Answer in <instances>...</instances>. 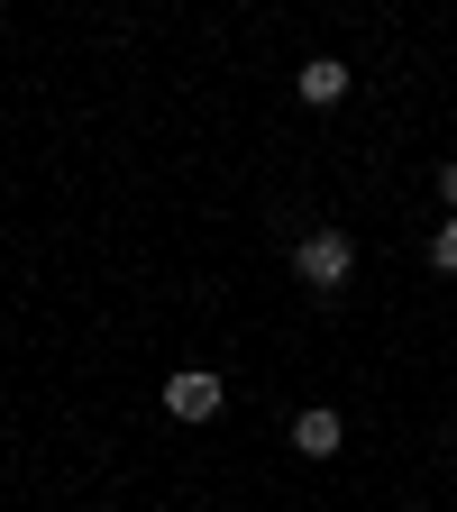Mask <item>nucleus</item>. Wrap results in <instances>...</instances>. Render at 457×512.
<instances>
[{"instance_id":"obj_1","label":"nucleus","mask_w":457,"mask_h":512,"mask_svg":"<svg viewBox=\"0 0 457 512\" xmlns=\"http://www.w3.org/2000/svg\"><path fill=\"white\" fill-rule=\"evenodd\" d=\"M293 275H302L311 293H339V284L357 275V238H348V229H311V238L293 247Z\"/></svg>"},{"instance_id":"obj_2","label":"nucleus","mask_w":457,"mask_h":512,"mask_svg":"<svg viewBox=\"0 0 457 512\" xmlns=\"http://www.w3.org/2000/svg\"><path fill=\"white\" fill-rule=\"evenodd\" d=\"M220 403H229V384H220L211 366H174V375H165V412H174V421H211Z\"/></svg>"},{"instance_id":"obj_3","label":"nucleus","mask_w":457,"mask_h":512,"mask_svg":"<svg viewBox=\"0 0 457 512\" xmlns=\"http://www.w3.org/2000/svg\"><path fill=\"white\" fill-rule=\"evenodd\" d=\"M293 92H302L311 110H330V101H348V64H339V55H311L302 74H293Z\"/></svg>"},{"instance_id":"obj_4","label":"nucleus","mask_w":457,"mask_h":512,"mask_svg":"<svg viewBox=\"0 0 457 512\" xmlns=\"http://www.w3.org/2000/svg\"><path fill=\"white\" fill-rule=\"evenodd\" d=\"M339 439H348L339 412H302V421H293V448H302V458H339Z\"/></svg>"},{"instance_id":"obj_5","label":"nucleus","mask_w":457,"mask_h":512,"mask_svg":"<svg viewBox=\"0 0 457 512\" xmlns=\"http://www.w3.org/2000/svg\"><path fill=\"white\" fill-rule=\"evenodd\" d=\"M430 266H439V275H457V220H439V238H430Z\"/></svg>"},{"instance_id":"obj_6","label":"nucleus","mask_w":457,"mask_h":512,"mask_svg":"<svg viewBox=\"0 0 457 512\" xmlns=\"http://www.w3.org/2000/svg\"><path fill=\"white\" fill-rule=\"evenodd\" d=\"M439 192H448V202H457V156H448V165H439Z\"/></svg>"}]
</instances>
